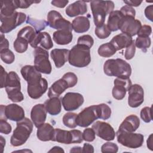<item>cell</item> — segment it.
I'll use <instances>...</instances> for the list:
<instances>
[{
  "instance_id": "6da1fadb",
  "label": "cell",
  "mask_w": 153,
  "mask_h": 153,
  "mask_svg": "<svg viewBox=\"0 0 153 153\" xmlns=\"http://www.w3.org/2000/svg\"><path fill=\"white\" fill-rule=\"evenodd\" d=\"M103 71L108 76L128 78L131 74V68L129 63L121 59H111L104 63Z\"/></svg>"
},
{
  "instance_id": "7a4b0ae2",
  "label": "cell",
  "mask_w": 153,
  "mask_h": 153,
  "mask_svg": "<svg viewBox=\"0 0 153 153\" xmlns=\"http://www.w3.org/2000/svg\"><path fill=\"white\" fill-rule=\"evenodd\" d=\"M16 128L13 131L11 136L10 143L13 146H19L27 141L29 139L33 127V122L28 118H25L17 121Z\"/></svg>"
},
{
  "instance_id": "3957f363",
  "label": "cell",
  "mask_w": 153,
  "mask_h": 153,
  "mask_svg": "<svg viewBox=\"0 0 153 153\" xmlns=\"http://www.w3.org/2000/svg\"><path fill=\"white\" fill-rule=\"evenodd\" d=\"M69 63L76 68H84L91 62L90 48L84 45H74L69 51Z\"/></svg>"
},
{
  "instance_id": "277c9868",
  "label": "cell",
  "mask_w": 153,
  "mask_h": 153,
  "mask_svg": "<svg viewBox=\"0 0 153 153\" xmlns=\"http://www.w3.org/2000/svg\"><path fill=\"white\" fill-rule=\"evenodd\" d=\"M90 7L94 23L97 27L105 24L106 15L114 11V3L111 1H91Z\"/></svg>"
},
{
  "instance_id": "5b68a950",
  "label": "cell",
  "mask_w": 153,
  "mask_h": 153,
  "mask_svg": "<svg viewBox=\"0 0 153 153\" xmlns=\"http://www.w3.org/2000/svg\"><path fill=\"white\" fill-rule=\"evenodd\" d=\"M98 118L103 120V112L101 103L94 105L84 108L77 114L76 125L81 127H87Z\"/></svg>"
},
{
  "instance_id": "8992f818",
  "label": "cell",
  "mask_w": 153,
  "mask_h": 153,
  "mask_svg": "<svg viewBox=\"0 0 153 153\" xmlns=\"http://www.w3.org/2000/svg\"><path fill=\"white\" fill-rule=\"evenodd\" d=\"M116 136L118 143L129 148H139L143 145L144 142L143 135L140 133L118 130Z\"/></svg>"
},
{
  "instance_id": "52a82bcc",
  "label": "cell",
  "mask_w": 153,
  "mask_h": 153,
  "mask_svg": "<svg viewBox=\"0 0 153 153\" xmlns=\"http://www.w3.org/2000/svg\"><path fill=\"white\" fill-rule=\"evenodd\" d=\"M34 66L41 73L50 74L52 68L49 60L48 51L42 47H37L33 51Z\"/></svg>"
},
{
  "instance_id": "ba28073f",
  "label": "cell",
  "mask_w": 153,
  "mask_h": 153,
  "mask_svg": "<svg viewBox=\"0 0 153 153\" xmlns=\"http://www.w3.org/2000/svg\"><path fill=\"white\" fill-rule=\"evenodd\" d=\"M26 19V15L24 13L17 11L10 16H0L1 22L0 26L1 32L2 33H7L12 31L16 27L24 23Z\"/></svg>"
},
{
  "instance_id": "9c48e42d",
  "label": "cell",
  "mask_w": 153,
  "mask_h": 153,
  "mask_svg": "<svg viewBox=\"0 0 153 153\" xmlns=\"http://www.w3.org/2000/svg\"><path fill=\"white\" fill-rule=\"evenodd\" d=\"M25 111L22 107L15 104L11 103L7 106L1 105L0 119L7 120V119L13 121H19L24 119Z\"/></svg>"
},
{
  "instance_id": "30bf717a",
  "label": "cell",
  "mask_w": 153,
  "mask_h": 153,
  "mask_svg": "<svg viewBox=\"0 0 153 153\" xmlns=\"http://www.w3.org/2000/svg\"><path fill=\"white\" fill-rule=\"evenodd\" d=\"M27 83V94L30 98L33 99L40 98L48 88L47 81L42 76L33 78Z\"/></svg>"
},
{
  "instance_id": "8fae6325",
  "label": "cell",
  "mask_w": 153,
  "mask_h": 153,
  "mask_svg": "<svg viewBox=\"0 0 153 153\" xmlns=\"http://www.w3.org/2000/svg\"><path fill=\"white\" fill-rule=\"evenodd\" d=\"M47 25L57 30H68L72 31V23L62 17L61 14L55 10H51L47 14Z\"/></svg>"
},
{
  "instance_id": "7c38bea8",
  "label": "cell",
  "mask_w": 153,
  "mask_h": 153,
  "mask_svg": "<svg viewBox=\"0 0 153 153\" xmlns=\"http://www.w3.org/2000/svg\"><path fill=\"white\" fill-rule=\"evenodd\" d=\"M141 26V22L139 20L135 19V17L123 16L119 25V29L122 33L132 37L137 35Z\"/></svg>"
},
{
  "instance_id": "4fadbf2b",
  "label": "cell",
  "mask_w": 153,
  "mask_h": 153,
  "mask_svg": "<svg viewBox=\"0 0 153 153\" xmlns=\"http://www.w3.org/2000/svg\"><path fill=\"white\" fill-rule=\"evenodd\" d=\"M84 97L79 93L68 92L62 97V103L66 111H73L78 109L84 103Z\"/></svg>"
},
{
  "instance_id": "5bb4252c",
  "label": "cell",
  "mask_w": 153,
  "mask_h": 153,
  "mask_svg": "<svg viewBox=\"0 0 153 153\" xmlns=\"http://www.w3.org/2000/svg\"><path fill=\"white\" fill-rule=\"evenodd\" d=\"M92 128L96 135L107 141L113 140L116 136L114 128L106 122L97 121L92 125Z\"/></svg>"
},
{
  "instance_id": "9a60e30c",
  "label": "cell",
  "mask_w": 153,
  "mask_h": 153,
  "mask_svg": "<svg viewBox=\"0 0 153 153\" xmlns=\"http://www.w3.org/2000/svg\"><path fill=\"white\" fill-rule=\"evenodd\" d=\"M114 86L112 90L113 97L117 100H122L125 97L132 83L130 78H117L114 79Z\"/></svg>"
},
{
  "instance_id": "2e32d148",
  "label": "cell",
  "mask_w": 153,
  "mask_h": 153,
  "mask_svg": "<svg viewBox=\"0 0 153 153\" xmlns=\"http://www.w3.org/2000/svg\"><path fill=\"white\" fill-rule=\"evenodd\" d=\"M128 96V104L131 108L139 106L144 101V91L142 86L137 84L131 85Z\"/></svg>"
},
{
  "instance_id": "e0dca14e",
  "label": "cell",
  "mask_w": 153,
  "mask_h": 153,
  "mask_svg": "<svg viewBox=\"0 0 153 153\" xmlns=\"http://www.w3.org/2000/svg\"><path fill=\"white\" fill-rule=\"evenodd\" d=\"M47 112L44 104H36L32 107L30 111V118L36 127H39L45 123Z\"/></svg>"
},
{
  "instance_id": "ac0fdd59",
  "label": "cell",
  "mask_w": 153,
  "mask_h": 153,
  "mask_svg": "<svg viewBox=\"0 0 153 153\" xmlns=\"http://www.w3.org/2000/svg\"><path fill=\"white\" fill-rule=\"evenodd\" d=\"M30 46L34 48L42 47L45 50H50L53 47V43L50 34L46 32H36V36Z\"/></svg>"
},
{
  "instance_id": "d6986e66",
  "label": "cell",
  "mask_w": 153,
  "mask_h": 153,
  "mask_svg": "<svg viewBox=\"0 0 153 153\" xmlns=\"http://www.w3.org/2000/svg\"><path fill=\"white\" fill-rule=\"evenodd\" d=\"M70 50L65 48H55L51 51L50 56L57 68L62 67L68 61Z\"/></svg>"
},
{
  "instance_id": "ffe728a7",
  "label": "cell",
  "mask_w": 153,
  "mask_h": 153,
  "mask_svg": "<svg viewBox=\"0 0 153 153\" xmlns=\"http://www.w3.org/2000/svg\"><path fill=\"white\" fill-rule=\"evenodd\" d=\"M87 12V5L84 1H77L69 5L65 13L69 17H74L79 15H83Z\"/></svg>"
},
{
  "instance_id": "44dd1931",
  "label": "cell",
  "mask_w": 153,
  "mask_h": 153,
  "mask_svg": "<svg viewBox=\"0 0 153 153\" xmlns=\"http://www.w3.org/2000/svg\"><path fill=\"white\" fill-rule=\"evenodd\" d=\"M133 40L132 37L128 35L121 33L114 36L109 42L116 49L117 51L121 50L129 46Z\"/></svg>"
},
{
  "instance_id": "7402d4cb",
  "label": "cell",
  "mask_w": 153,
  "mask_h": 153,
  "mask_svg": "<svg viewBox=\"0 0 153 153\" xmlns=\"http://www.w3.org/2000/svg\"><path fill=\"white\" fill-rule=\"evenodd\" d=\"M140 126V120L136 115L127 116L119 126L118 130L127 132H134Z\"/></svg>"
},
{
  "instance_id": "603a6c76",
  "label": "cell",
  "mask_w": 153,
  "mask_h": 153,
  "mask_svg": "<svg viewBox=\"0 0 153 153\" xmlns=\"http://www.w3.org/2000/svg\"><path fill=\"white\" fill-rule=\"evenodd\" d=\"M54 133V128L49 123H44L39 127L36 131V136L39 140L47 142L52 140Z\"/></svg>"
},
{
  "instance_id": "cb8c5ba5",
  "label": "cell",
  "mask_w": 153,
  "mask_h": 153,
  "mask_svg": "<svg viewBox=\"0 0 153 153\" xmlns=\"http://www.w3.org/2000/svg\"><path fill=\"white\" fill-rule=\"evenodd\" d=\"M69 88L67 82L61 78L55 81L49 88L48 91V96L49 98L53 97H59L67 88Z\"/></svg>"
},
{
  "instance_id": "d4e9b609",
  "label": "cell",
  "mask_w": 153,
  "mask_h": 153,
  "mask_svg": "<svg viewBox=\"0 0 153 153\" xmlns=\"http://www.w3.org/2000/svg\"><path fill=\"white\" fill-rule=\"evenodd\" d=\"M73 35L71 31L68 30H57L53 33V39L59 45H67L72 41Z\"/></svg>"
},
{
  "instance_id": "484cf974",
  "label": "cell",
  "mask_w": 153,
  "mask_h": 153,
  "mask_svg": "<svg viewBox=\"0 0 153 153\" xmlns=\"http://www.w3.org/2000/svg\"><path fill=\"white\" fill-rule=\"evenodd\" d=\"M52 141L65 144L73 143L72 132L71 130L68 131L60 128H54V133Z\"/></svg>"
},
{
  "instance_id": "4316f807",
  "label": "cell",
  "mask_w": 153,
  "mask_h": 153,
  "mask_svg": "<svg viewBox=\"0 0 153 153\" xmlns=\"http://www.w3.org/2000/svg\"><path fill=\"white\" fill-rule=\"evenodd\" d=\"M5 88L6 92L21 90L20 79L17 73L14 71H11L8 74Z\"/></svg>"
},
{
  "instance_id": "83f0119b",
  "label": "cell",
  "mask_w": 153,
  "mask_h": 153,
  "mask_svg": "<svg viewBox=\"0 0 153 153\" xmlns=\"http://www.w3.org/2000/svg\"><path fill=\"white\" fill-rule=\"evenodd\" d=\"M47 112L51 115H57L61 112L62 103L59 97H51L44 102Z\"/></svg>"
},
{
  "instance_id": "f1b7e54d",
  "label": "cell",
  "mask_w": 153,
  "mask_h": 153,
  "mask_svg": "<svg viewBox=\"0 0 153 153\" xmlns=\"http://www.w3.org/2000/svg\"><path fill=\"white\" fill-rule=\"evenodd\" d=\"M72 29L76 33L87 32L90 26L89 19L84 16H79L74 19L72 23Z\"/></svg>"
},
{
  "instance_id": "f546056e",
  "label": "cell",
  "mask_w": 153,
  "mask_h": 153,
  "mask_svg": "<svg viewBox=\"0 0 153 153\" xmlns=\"http://www.w3.org/2000/svg\"><path fill=\"white\" fill-rule=\"evenodd\" d=\"M123 15L120 10L112 11L109 16L107 26L111 32H115L119 30V25Z\"/></svg>"
},
{
  "instance_id": "4dcf8cb0",
  "label": "cell",
  "mask_w": 153,
  "mask_h": 153,
  "mask_svg": "<svg viewBox=\"0 0 153 153\" xmlns=\"http://www.w3.org/2000/svg\"><path fill=\"white\" fill-rule=\"evenodd\" d=\"M21 74L24 79L27 82L35 78L42 76L39 72L34 66L25 65L23 66L20 70Z\"/></svg>"
},
{
  "instance_id": "1f68e13d",
  "label": "cell",
  "mask_w": 153,
  "mask_h": 153,
  "mask_svg": "<svg viewBox=\"0 0 153 153\" xmlns=\"http://www.w3.org/2000/svg\"><path fill=\"white\" fill-rule=\"evenodd\" d=\"M17 9L13 1H1L0 16L7 17L13 14Z\"/></svg>"
},
{
  "instance_id": "d6a6232c",
  "label": "cell",
  "mask_w": 153,
  "mask_h": 153,
  "mask_svg": "<svg viewBox=\"0 0 153 153\" xmlns=\"http://www.w3.org/2000/svg\"><path fill=\"white\" fill-rule=\"evenodd\" d=\"M36 34V32L33 27L27 26L23 27L19 31L17 37L23 38L30 44L35 39Z\"/></svg>"
},
{
  "instance_id": "836d02e7",
  "label": "cell",
  "mask_w": 153,
  "mask_h": 153,
  "mask_svg": "<svg viewBox=\"0 0 153 153\" xmlns=\"http://www.w3.org/2000/svg\"><path fill=\"white\" fill-rule=\"evenodd\" d=\"M116 51V49L110 42L100 45L97 50L99 55L103 57H110L115 54Z\"/></svg>"
},
{
  "instance_id": "e575fe53",
  "label": "cell",
  "mask_w": 153,
  "mask_h": 153,
  "mask_svg": "<svg viewBox=\"0 0 153 153\" xmlns=\"http://www.w3.org/2000/svg\"><path fill=\"white\" fill-rule=\"evenodd\" d=\"M77 114L74 112H67L63 117V124L70 128H75L77 125L76 123V118Z\"/></svg>"
},
{
  "instance_id": "d590c367",
  "label": "cell",
  "mask_w": 153,
  "mask_h": 153,
  "mask_svg": "<svg viewBox=\"0 0 153 153\" xmlns=\"http://www.w3.org/2000/svg\"><path fill=\"white\" fill-rule=\"evenodd\" d=\"M135 46L138 48L141 49L143 51H146L151 44V40L149 37L145 36H137L134 42Z\"/></svg>"
},
{
  "instance_id": "8d00e7d4",
  "label": "cell",
  "mask_w": 153,
  "mask_h": 153,
  "mask_svg": "<svg viewBox=\"0 0 153 153\" xmlns=\"http://www.w3.org/2000/svg\"><path fill=\"white\" fill-rule=\"evenodd\" d=\"M28 42L23 38L17 37L13 43V47L16 51L19 53L25 52L28 48Z\"/></svg>"
},
{
  "instance_id": "74e56055",
  "label": "cell",
  "mask_w": 153,
  "mask_h": 153,
  "mask_svg": "<svg viewBox=\"0 0 153 153\" xmlns=\"http://www.w3.org/2000/svg\"><path fill=\"white\" fill-rule=\"evenodd\" d=\"M26 22L33 26L36 32H40L41 30H44L47 25V22L44 20H37L29 17H28Z\"/></svg>"
},
{
  "instance_id": "f35d334b",
  "label": "cell",
  "mask_w": 153,
  "mask_h": 153,
  "mask_svg": "<svg viewBox=\"0 0 153 153\" xmlns=\"http://www.w3.org/2000/svg\"><path fill=\"white\" fill-rule=\"evenodd\" d=\"M94 33L99 39H103L109 37L111 33V32L108 27L107 25L103 24L100 26L96 27L95 28Z\"/></svg>"
},
{
  "instance_id": "ab89813d",
  "label": "cell",
  "mask_w": 153,
  "mask_h": 153,
  "mask_svg": "<svg viewBox=\"0 0 153 153\" xmlns=\"http://www.w3.org/2000/svg\"><path fill=\"white\" fill-rule=\"evenodd\" d=\"M0 56L1 60L6 64H11L15 60L14 53L8 48L0 51Z\"/></svg>"
},
{
  "instance_id": "60d3db41",
  "label": "cell",
  "mask_w": 153,
  "mask_h": 153,
  "mask_svg": "<svg viewBox=\"0 0 153 153\" xmlns=\"http://www.w3.org/2000/svg\"><path fill=\"white\" fill-rule=\"evenodd\" d=\"M62 78L64 79L67 82L69 88L74 87L77 84L78 82L77 76L74 73L71 72L65 73L63 75Z\"/></svg>"
},
{
  "instance_id": "b9f144b4",
  "label": "cell",
  "mask_w": 153,
  "mask_h": 153,
  "mask_svg": "<svg viewBox=\"0 0 153 153\" xmlns=\"http://www.w3.org/2000/svg\"><path fill=\"white\" fill-rule=\"evenodd\" d=\"M77 44L84 45L91 48L93 45L94 39L93 37L89 35H84L78 38Z\"/></svg>"
},
{
  "instance_id": "7bdbcfd3",
  "label": "cell",
  "mask_w": 153,
  "mask_h": 153,
  "mask_svg": "<svg viewBox=\"0 0 153 153\" xmlns=\"http://www.w3.org/2000/svg\"><path fill=\"white\" fill-rule=\"evenodd\" d=\"M118 151V146L117 144L113 142H108L102 145L101 147V152H117Z\"/></svg>"
},
{
  "instance_id": "ee69618b",
  "label": "cell",
  "mask_w": 153,
  "mask_h": 153,
  "mask_svg": "<svg viewBox=\"0 0 153 153\" xmlns=\"http://www.w3.org/2000/svg\"><path fill=\"white\" fill-rule=\"evenodd\" d=\"M140 118L145 123H149L152 121V115H151V108L150 107H144L143 108L140 113Z\"/></svg>"
},
{
  "instance_id": "f6af8a7d",
  "label": "cell",
  "mask_w": 153,
  "mask_h": 153,
  "mask_svg": "<svg viewBox=\"0 0 153 153\" xmlns=\"http://www.w3.org/2000/svg\"><path fill=\"white\" fill-rule=\"evenodd\" d=\"M96 134L92 128H86L82 133L84 140L86 142H93L95 139Z\"/></svg>"
},
{
  "instance_id": "bcb514c9",
  "label": "cell",
  "mask_w": 153,
  "mask_h": 153,
  "mask_svg": "<svg viewBox=\"0 0 153 153\" xmlns=\"http://www.w3.org/2000/svg\"><path fill=\"white\" fill-rule=\"evenodd\" d=\"M14 2L17 8H27L32 4L40 2V1H34L30 0H14Z\"/></svg>"
},
{
  "instance_id": "7dc6e473",
  "label": "cell",
  "mask_w": 153,
  "mask_h": 153,
  "mask_svg": "<svg viewBox=\"0 0 153 153\" xmlns=\"http://www.w3.org/2000/svg\"><path fill=\"white\" fill-rule=\"evenodd\" d=\"M135 51H136V46L134 44V41H133V42L128 46L125 51L124 53V57L126 60H130L131 59L134 54H135Z\"/></svg>"
},
{
  "instance_id": "c3c4849f",
  "label": "cell",
  "mask_w": 153,
  "mask_h": 153,
  "mask_svg": "<svg viewBox=\"0 0 153 153\" xmlns=\"http://www.w3.org/2000/svg\"><path fill=\"white\" fill-rule=\"evenodd\" d=\"M11 126L7 120L0 119V132L5 134H8L11 132Z\"/></svg>"
},
{
  "instance_id": "681fc988",
  "label": "cell",
  "mask_w": 153,
  "mask_h": 153,
  "mask_svg": "<svg viewBox=\"0 0 153 153\" xmlns=\"http://www.w3.org/2000/svg\"><path fill=\"white\" fill-rule=\"evenodd\" d=\"M152 33V27L149 25H145L142 26L138 31L137 35V36H145L149 37Z\"/></svg>"
},
{
  "instance_id": "f907efd6",
  "label": "cell",
  "mask_w": 153,
  "mask_h": 153,
  "mask_svg": "<svg viewBox=\"0 0 153 153\" xmlns=\"http://www.w3.org/2000/svg\"><path fill=\"white\" fill-rule=\"evenodd\" d=\"M120 11L124 16H131L135 17L136 11L131 7L128 6L127 5H124L121 8Z\"/></svg>"
},
{
  "instance_id": "816d5d0a",
  "label": "cell",
  "mask_w": 153,
  "mask_h": 153,
  "mask_svg": "<svg viewBox=\"0 0 153 153\" xmlns=\"http://www.w3.org/2000/svg\"><path fill=\"white\" fill-rule=\"evenodd\" d=\"M72 134L73 143H80L84 139L82 137V133L79 130H71Z\"/></svg>"
},
{
  "instance_id": "f5cc1de1",
  "label": "cell",
  "mask_w": 153,
  "mask_h": 153,
  "mask_svg": "<svg viewBox=\"0 0 153 153\" xmlns=\"http://www.w3.org/2000/svg\"><path fill=\"white\" fill-rule=\"evenodd\" d=\"M8 77V74L4 69L3 66L1 65V88H4L7 82V79Z\"/></svg>"
},
{
  "instance_id": "db71d44e",
  "label": "cell",
  "mask_w": 153,
  "mask_h": 153,
  "mask_svg": "<svg viewBox=\"0 0 153 153\" xmlns=\"http://www.w3.org/2000/svg\"><path fill=\"white\" fill-rule=\"evenodd\" d=\"M9 47L8 41L5 38L4 33H1V43H0V51L8 49Z\"/></svg>"
},
{
  "instance_id": "11a10c76",
  "label": "cell",
  "mask_w": 153,
  "mask_h": 153,
  "mask_svg": "<svg viewBox=\"0 0 153 153\" xmlns=\"http://www.w3.org/2000/svg\"><path fill=\"white\" fill-rule=\"evenodd\" d=\"M69 1H63V0H53L51 2V4L58 8H64L68 4Z\"/></svg>"
},
{
  "instance_id": "9f6ffc18",
  "label": "cell",
  "mask_w": 153,
  "mask_h": 153,
  "mask_svg": "<svg viewBox=\"0 0 153 153\" xmlns=\"http://www.w3.org/2000/svg\"><path fill=\"white\" fill-rule=\"evenodd\" d=\"M152 11H153V6L152 5H148L145 9V15L146 17L151 22L153 21L152 18Z\"/></svg>"
},
{
  "instance_id": "6f0895ef",
  "label": "cell",
  "mask_w": 153,
  "mask_h": 153,
  "mask_svg": "<svg viewBox=\"0 0 153 153\" xmlns=\"http://www.w3.org/2000/svg\"><path fill=\"white\" fill-rule=\"evenodd\" d=\"M82 152H83V153H93L94 152V148L91 144L85 143L84 144L83 147L82 148Z\"/></svg>"
},
{
  "instance_id": "680465c9",
  "label": "cell",
  "mask_w": 153,
  "mask_h": 153,
  "mask_svg": "<svg viewBox=\"0 0 153 153\" xmlns=\"http://www.w3.org/2000/svg\"><path fill=\"white\" fill-rule=\"evenodd\" d=\"M124 2L127 5L130 7H138L139 6L142 1H137V0H128V1H124Z\"/></svg>"
},
{
  "instance_id": "91938a15",
  "label": "cell",
  "mask_w": 153,
  "mask_h": 153,
  "mask_svg": "<svg viewBox=\"0 0 153 153\" xmlns=\"http://www.w3.org/2000/svg\"><path fill=\"white\" fill-rule=\"evenodd\" d=\"M146 143H147V147L151 150L152 151L153 148H152V134H151L149 135V136L148 137L147 141H146Z\"/></svg>"
},
{
  "instance_id": "94428289",
  "label": "cell",
  "mask_w": 153,
  "mask_h": 153,
  "mask_svg": "<svg viewBox=\"0 0 153 153\" xmlns=\"http://www.w3.org/2000/svg\"><path fill=\"white\" fill-rule=\"evenodd\" d=\"M65 152V151L60 146H55L53 147L50 150L48 151V152Z\"/></svg>"
},
{
  "instance_id": "6125c7cd",
  "label": "cell",
  "mask_w": 153,
  "mask_h": 153,
  "mask_svg": "<svg viewBox=\"0 0 153 153\" xmlns=\"http://www.w3.org/2000/svg\"><path fill=\"white\" fill-rule=\"evenodd\" d=\"M70 152H82V148L80 146H74L70 150Z\"/></svg>"
},
{
  "instance_id": "be15d7a7",
  "label": "cell",
  "mask_w": 153,
  "mask_h": 153,
  "mask_svg": "<svg viewBox=\"0 0 153 153\" xmlns=\"http://www.w3.org/2000/svg\"><path fill=\"white\" fill-rule=\"evenodd\" d=\"M5 140L3 137L2 136H0V143H1V152H3L4 151V148L5 145Z\"/></svg>"
}]
</instances>
